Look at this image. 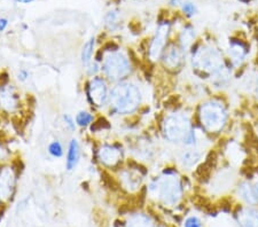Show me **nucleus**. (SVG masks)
<instances>
[{"instance_id":"1","label":"nucleus","mask_w":258,"mask_h":227,"mask_svg":"<svg viewBox=\"0 0 258 227\" xmlns=\"http://www.w3.org/2000/svg\"><path fill=\"white\" fill-rule=\"evenodd\" d=\"M163 133L166 140L170 142H182L186 146L192 147L197 142L195 131L187 115L171 114L164 119Z\"/></svg>"},{"instance_id":"2","label":"nucleus","mask_w":258,"mask_h":227,"mask_svg":"<svg viewBox=\"0 0 258 227\" xmlns=\"http://www.w3.org/2000/svg\"><path fill=\"white\" fill-rule=\"evenodd\" d=\"M109 99L116 113L126 115L138 109L141 102V93L135 84L123 82L114 86Z\"/></svg>"},{"instance_id":"3","label":"nucleus","mask_w":258,"mask_h":227,"mask_svg":"<svg viewBox=\"0 0 258 227\" xmlns=\"http://www.w3.org/2000/svg\"><path fill=\"white\" fill-rule=\"evenodd\" d=\"M149 192L159 197L166 205H176L181 199L182 187L180 179L173 173H164L149 186Z\"/></svg>"},{"instance_id":"4","label":"nucleus","mask_w":258,"mask_h":227,"mask_svg":"<svg viewBox=\"0 0 258 227\" xmlns=\"http://www.w3.org/2000/svg\"><path fill=\"white\" fill-rule=\"evenodd\" d=\"M200 121L205 130L210 133H218L227 123V110L222 102L210 100L202 103L200 108Z\"/></svg>"},{"instance_id":"5","label":"nucleus","mask_w":258,"mask_h":227,"mask_svg":"<svg viewBox=\"0 0 258 227\" xmlns=\"http://www.w3.org/2000/svg\"><path fill=\"white\" fill-rule=\"evenodd\" d=\"M193 65L202 71L210 72L211 75L224 67L222 54L218 49L211 46H203L197 49L193 55Z\"/></svg>"},{"instance_id":"6","label":"nucleus","mask_w":258,"mask_h":227,"mask_svg":"<svg viewBox=\"0 0 258 227\" xmlns=\"http://www.w3.org/2000/svg\"><path fill=\"white\" fill-rule=\"evenodd\" d=\"M102 70L111 81H120L131 71V65L127 57L119 52H111L103 60Z\"/></svg>"},{"instance_id":"7","label":"nucleus","mask_w":258,"mask_h":227,"mask_svg":"<svg viewBox=\"0 0 258 227\" xmlns=\"http://www.w3.org/2000/svg\"><path fill=\"white\" fill-rule=\"evenodd\" d=\"M169 30L170 27L168 23L161 24L157 29L155 36L152 40L151 47H149V59L152 61H156L159 60L160 57L163 55V52L165 51V45L166 41H168V37H169Z\"/></svg>"},{"instance_id":"8","label":"nucleus","mask_w":258,"mask_h":227,"mask_svg":"<svg viewBox=\"0 0 258 227\" xmlns=\"http://www.w3.org/2000/svg\"><path fill=\"white\" fill-rule=\"evenodd\" d=\"M89 99L94 106H105L108 100V89L105 81L100 77H93L89 84Z\"/></svg>"},{"instance_id":"9","label":"nucleus","mask_w":258,"mask_h":227,"mask_svg":"<svg viewBox=\"0 0 258 227\" xmlns=\"http://www.w3.org/2000/svg\"><path fill=\"white\" fill-rule=\"evenodd\" d=\"M15 178L13 170L10 168H4L0 170V199H10L14 191Z\"/></svg>"},{"instance_id":"10","label":"nucleus","mask_w":258,"mask_h":227,"mask_svg":"<svg viewBox=\"0 0 258 227\" xmlns=\"http://www.w3.org/2000/svg\"><path fill=\"white\" fill-rule=\"evenodd\" d=\"M98 156L102 164L107 167H115L122 159V150L111 144H105L99 149Z\"/></svg>"},{"instance_id":"11","label":"nucleus","mask_w":258,"mask_h":227,"mask_svg":"<svg viewBox=\"0 0 258 227\" xmlns=\"http://www.w3.org/2000/svg\"><path fill=\"white\" fill-rule=\"evenodd\" d=\"M19 98L15 90L12 86H0V106L6 111H14L18 108Z\"/></svg>"},{"instance_id":"12","label":"nucleus","mask_w":258,"mask_h":227,"mask_svg":"<svg viewBox=\"0 0 258 227\" xmlns=\"http://www.w3.org/2000/svg\"><path fill=\"white\" fill-rule=\"evenodd\" d=\"M182 62V49L172 44L163 52V63L166 68L177 69Z\"/></svg>"},{"instance_id":"13","label":"nucleus","mask_w":258,"mask_h":227,"mask_svg":"<svg viewBox=\"0 0 258 227\" xmlns=\"http://www.w3.org/2000/svg\"><path fill=\"white\" fill-rule=\"evenodd\" d=\"M238 193L241 199H242L245 203L251 205L258 204V188L256 185L242 183L239 186Z\"/></svg>"},{"instance_id":"14","label":"nucleus","mask_w":258,"mask_h":227,"mask_svg":"<svg viewBox=\"0 0 258 227\" xmlns=\"http://www.w3.org/2000/svg\"><path fill=\"white\" fill-rule=\"evenodd\" d=\"M238 221L241 227H258V211L245 208L238 213Z\"/></svg>"},{"instance_id":"15","label":"nucleus","mask_w":258,"mask_h":227,"mask_svg":"<svg viewBox=\"0 0 258 227\" xmlns=\"http://www.w3.org/2000/svg\"><path fill=\"white\" fill-rule=\"evenodd\" d=\"M230 57L232 59V62L234 65H240L242 63L245 55H247V49H245L244 45L241 41L232 40L230 43Z\"/></svg>"},{"instance_id":"16","label":"nucleus","mask_w":258,"mask_h":227,"mask_svg":"<svg viewBox=\"0 0 258 227\" xmlns=\"http://www.w3.org/2000/svg\"><path fill=\"white\" fill-rule=\"evenodd\" d=\"M78 161H80V144H78L77 140L73 139L69 143L68 155H67V170L72 171L77 165Z\"/></svg>"},{"instance_id":"17","label":"nucleus","mask_w":258,"mask_h":227,"mask_svg":"<svg viewBox=\"0 0 258 227\" xmlns=\"http://www.w3.org/2000/svg\"><path fill=\"white\" fill-rule=\"evenodd\" d=\"M181 163L186 168H192L201 160V154L197 149H187L180 156Z\"/></svg>"},{"instance_id":"18","label":"nucleus","mask_w":258,"mask_h":227,"mask_svg":"<svg viewBox=\"0 0 258 227\" xmlns=\"http://www.w3.org/2000/svg\"><path fill=\"white\" fill-rule=\"evenodd\" d=\"M127 227H155L153 220L143 213L135 214L127 221Z\"/></svg>"},{"instance_id":"19","label":"nucleus","mask_w":258,"mask_h":227,"mask_svg":"<svg viewBox=\"0 0 258 227\" xmlns=\"http://www.w3.org/2000/svg\"><path fill=\"white\" fill-rule=\"evenodd\" d=\"M122 180L125 187L130 189H137L140 185V177L132 171H125L122 175Z\"/></svg>"},{"instance_id":"20","label":"nucleus","mask_w":258,"mask_h":227,"mask_svg":"<svg viewBox=\"0 0 258 227\" xmlns=\"http://www.w3.org/2000/svg\"><path fill=\"white\" fill-rule=\"evenodd\" d=\"M93 49H94V38L89 39L85 43L82 49V62L83 64H89L91 61V57L93 55Z\"/></svg>"},{"instance_id":"21","label":"nucleus","mask_w":258,"mask_h":227,"mask_svg":"<svg viewBox=\"0 0 258 227\" xmlns=\"http://www.w3.org/2000/svg\"><path fill=\"white\" fill-rule=\"evenodd\" d=\"M194 37H195V32L193 29H190V28H187L181 32L180 45H181L182 51H185V49H187L190 46V44H192L194 40Z\"/></svg>"},{"instance_id":"22","label":"nucleus","mask_w":258,"mask_h":227,"mask_svg":"<svg viewBox=\"0 0 258 227\" xmlns=\"http://www.w3.org/2000/svg\"><path fill=\"white\" fill-rule=\"evenodd\" d=\"M106 26L114 30L119 26V13L117 11H111L106 15Z\"/></svg>"},{"instance_id":"23","label":"nucleus","mask_w":258,"mask_h":227,"mask_svg":"<svg viewBox=\"0 0 258 227\" xmlns=\"http://www.w3.org/2000/svg\"><path fill=\"white\" fill-rule=\"evenodd\" d=\"M93 121V116L87 111H81V113L77 114L76 116V123L81 126H87L90 125Z\"/></svg>"},{"instance_id":"24","label":"nucleus","mask_w":258,"mask_h":227,"mask_svg":"<svg viewBox=\"0 0 258 227\" xmlns=\"http://www.w3.org/2000/svg\"><path fill=\"white\" fill-rule=\"evenodd\" d=\"M48 153L53 158H61L63 155V149H62L61 143L59 141H53L52 143H49Z\"/></svg>"},{"instance_id":"25","label":"nucleus","mask_w":258,"mask_h":227,"mask_svg":"<svg viewBox=\"0 0 258 227\" xmlns=\"http://www.w3.org/2000/svg\"><path fill=\"white\" fill-rule=\"evenodd\" d=\"M182 11H184V13L186 15L193 16L195 13H197V6H195L193 3L186 2L182 4Z\"/></svg>"},{"instance_id":"26","label":"nucleus","mask_w":258,"mask_h":227,"mask_svg":"<svg viewBox=\"0 0 258 227\" xmlns=\"http://www.w3.org/2000/svg\"><path fill=\"white\" fill-rule=\"evenodd\" d=\"M184 227H202V222L198 217L192 216V217H188L185 220Z\"/></svg>"},{"instance_id":"27","label":"nucleus","mask_w":258,"mask_h":227,"mask_svg":"<svg viewBox=\"0 0 258 227\" xmlns=\"http://www.w3.org/2000/svg\"><path fill=\"white\" fill-rule=\"evenodd\" d=\"M63 119H64V122H66V125L68 126L70 130L74 131L75 130V123H74V119L72 118V116H69V115H64Z\"/></svg>"},{"instance_id":"28","label":"nucleus","mask_w":258,"mask_h":227,"mask_svg":"<svg viewBox=\"0 0 258 227\" xmlns=\"http://www.w3.org/2000/svg\"><path fill=\"white\" fill-rule=\"evenodd\" d=\"M7 158V150L0 144V161H4Z\"/></svg>"},{"instance_id":"29","label":"nucleus","mask_w":258,"mask_h":227,"mask_svg":"<svg viewBox=\"0 0 258 227\" xmlns=\"http://www.w3.org/2000/svg\"><path fill=\"white\" fill-rule=\"evenodd\" d=\"M8 26L7 19H0V31H4Z\"/></svg>"},{"instance_id":"30","label":"nucleus","mask_w":258,"mask_h":227,"mask_svg":"<svg viewBox=\"0 0 258 227\" xmlns=\"http://www.w3.org/2000/svg\"><path fill=\"white\" fill-rule=\"evenodd\" d=\"M29 76V73L26 71V70H21L19 73V78L21 81H26Z\"/></svg>"},{"instance_id":"31","label":"nucleus","mask_w":258,"mask_h":227,"mask_svg":"<svg viewBox=\"0 0 258 227\" xmlns=\"http://www.w3.org/2000/svg\"><path fill=\"white\" fill-rule=\"evenodd\" d=\"M90 68H91V69H89V73H90V75H95V73H97V72L99 71V68H98L97 64L91 65Z\"/></svg>"},{"instance_id":"32","label":"nucleus","mask_w":258,"mask_h":227,"mask_svg":"<svg viewBox=\"0 0 258 227\" xmlns=\"http://www.w3.org/2000/svg\"><path fill=\"white\" fill-rule=\"evenodd\" d=\"M15 2L23 3V4H30V3H32V2H35V0H15Z\"/></svg>"},{"instance_id":"33","label":"nucleus","mask_w":258,"mask_h":227,"mask_svg":"<svg viewBox=\"0 0 258 227\" xmlns=\"http://www.w3.org/2000/svg\"><path fill=\"white\" fill-rule=\"evenodd\" d=\"M257 96H258V84H257Z\"/></svg>"},{"instance_id":"34","label":"nucleus","mask_w":258,"mask_h":227,"mask_svg":"<svg viewBox=\"0 0 258 227\" xmlns=\"http://www.w3.org/2000/svg\"><path fill=\"white\" fill-rule=\"evenodd\" d=\"M256 186H257V188H258V184H257V185H256Z\"/></svg>"}]
</instances>
